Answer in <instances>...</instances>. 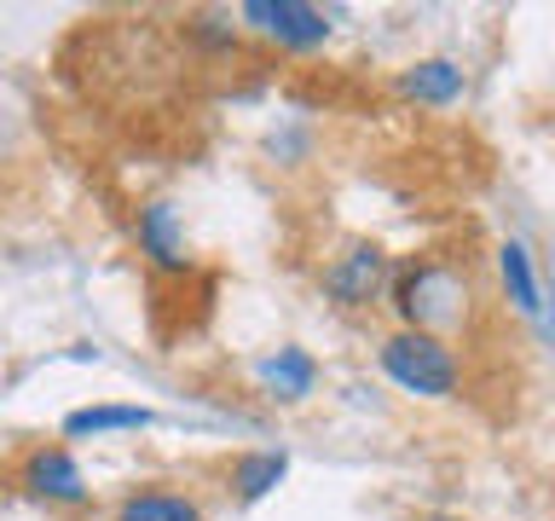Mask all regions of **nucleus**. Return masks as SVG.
Masks as SVG:
<instances>
[{
	"instance_id": "1",
	"label": "nucleus",
	"mask_w": 555,
	"mask_h": 521,
	"mask_svg": "<svg viewBox=\"0 0 555 521\" xmlns=\"http://www.w3.org/2000/svg\"><path fill=\"white\" fill-rule=\"evenodd\" d=\"M388 307L399 313V330H428V336H457L475 319V278L457 255H411L388 278Z\"/></svg>"
},
{
	"instance_id": "2",
	"label": "nucleus",
	"mask_w": 555,
	"mask_h": 521,
	"mask_svg": "<svg viewBox=\"0 0 555 521\" xmlns=\"http://www.w3.org/2000/svg\"><path fill=\"white\" fill-rule=\"evenodd\" d=\"M376 365L399 394H416V399H451L463 389L457 342L428 336V330H388L376 342Z\"/></svg>"
},
{
	"instance_id": "3",
	"label": "nucleus",
	"mask_w": 555,
	"mask_h": 521,
	"mask_svg": "<svg viewBox=\"0 0 555 521\" xmlns=\"http://www.w3.org/2000/svg\"><path fill=\"white\" fill-rule=\"evenodd\" d=\"M388 278H393V255L382 250V243H371V238H353V243H341V250L324 260L319 284L330 295V307L371 313V307L388 302Z\"/></svg>"
},
{
	"instance_id": "4",
	"label": "nucleus",
	"mask_w": 555,
	"mask_h": 521,
	"mask_svg": "<svg viewBox=\"0 0 555 521\" xmlns=\"http://www.w3.org/2000/svg\"><path fill=\"white\" fill-rule=\"evenodd\" d=\"M243 29H255L260 41L284 52H319L336 35V12L312 7V0H243L237 7Z\"/></svg>"
},
{
	"instance_id": "5",
	"label": "nucleus",
	"mask_w": 555,
	"mask_h": 521,
	"mask_svg": "<svg viewBox=\"0 0 555 521\" xmlns=\"http://www.w3.org/2000/svg\"><path fill=\"white\" fill-rule=\"evenodd\" d=\"M17 486L35 498V504H52V510H81L87 498H93V486H87L81 463L69 446H35L24 452V463H17Z\"/></svg>"
},
{
	"instance_id": "6",
	"label": "nucleus",
	"mask_w": 555,
	"mask_h": 521,
	"mask_svg": "<svg viewBox=\"0 0 555 521\" xmlns=\"http://www.w3.org/2000/svg\"><path fill=\"white\" fill-rule=\"evenodd\" d=\"M133 243L139 255H145L151 272H191V243H185V220L180 208H173L168 198H145L133 215Z\"/></svg>"
},
{
	"instance_id": "7",
	"label": "nucleus",
	"mask_w": 555,
	"mask_h": 521,
	"mask_svg": "<svg viewBox=\"0 0 555 521\" xmlns=\"http://www.w3.org/2000/svg\"><path fill=\"white\" fill-rule=\"evenodd\" d=\"M492 267H498L503 302H509L520 319H544V278H538V260H532L527 243H520V238H503L498 255H492Z\"/></svg>"
},
{
	"instance_id": "8",
	"label": "nucleus",
	"mask_w": 555,
	"mask_h": 521,
	"mask_svg": "<svg viewBox=\"0 0 555 521\" xmlns=\"http://www.w3.org/2000/svg\"><path fill=\"white\" fill-rule=\"evenodd\" d=\"M463 64L457 59H416L399 69V93H405L411 104H434V111H446V104H457L463 99Z\"/></svg>"
},
{
	"instance_id": "9",
	"label": "nucleus",
	"mask_w": 555,
	"mask_h": 521,
	"mask_svg": "<svg viewBox=\"0 0 555 521\" xmlns=\"http://www.w3.org/2000/svg\"><path fill=\"white\" fill-rule=\"evenodd\" d=\"M260 389H267L272 399H284V406H295V399H307L312 389H319V359H312L307 347L284 342L278 354L260 359Z\"/></svg>"
},
{
	"instance_id": "10",
	"label": "nucleus",
	"mask_w": 555,
	"mask_h": 521,
	"mask_svg": "<svg viewBox=\"0 0 555 521\" xmlns=\"http://www.w3.org/2000/svg\"><path fill=\"white\" fill-rule=\"evenodd\" d=\"M116 521H208V516L180 486H133V493H121Z\"/></svg>"
},
{
	"instance_id": "11",
	"label": "nucleus",
	"mask_w": 555,
	"mask_h": 521,
	"mask_svg": "<svg viewBox=\"0 0 555 521\" xmlns=\"http://www.w3.org/2000/svg\"><path fill=\"white\" fill-rule=\"evenodd\" d=\"M284 475H289V452H278V446L237 452V458H232V493H237V504L272 498L278 486H284Z\"/></svg>"
},
{
	"instance_id": "12",
	"label": "nucleus",
	"mask_w": 555,
	"mask_h": 521,
	"mask_svg": "<svg viewBox=\"0 0 555 521\" xmlns=\"http://www.w3.org/2000/svg\"><path fill=\"white\" fill-rule=\"evenodd\" d=\"M156 411L151 406H121V399H104V406H81L64 417V441H87V434H139L151 429Z\"/></svg>"
},
{
	"instance_id": "13",
	"label": "nucleus",
	"mask_w": 555,
	"mask_h": 521,
	"mask_svg": "<svg viewBox=\"0 0 555 521\" xmlns=\"http://www.w3.org/2000/svg\"><path fill=\"white\" fill-rule=\"evenodd\" d=\"M185 35L197 47H215V52H225V47H237V24H225V17H208V12H197V17H185Z\"/></svg>"
},
{
	"instance_id": "14",
	"label": "nucleus",
	"mask_w": 555,
	"mask_h": 521,
	"mask_svg": "<svg viewBox=\"0 0 555 521\" xmlns=\"http://www.w3.org/2000/svg\"><path fill=\"white\" fill-rule=\"evenodd\" d=\"M423 521H463V516H423Z\"/></svg>"
}]
</instances>
